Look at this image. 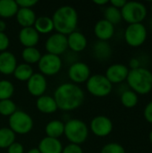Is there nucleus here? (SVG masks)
I'll list each match as a JSON object with an SVG mask.
<instances>
[{
  "label": "nucleus",
  "instance_id": "1",
  "mask_svg": "<svg viewBox=\"0 0 152 153\" xmlns=\"http://www.w3.org/2000/svg\"><path fill=\"white\" fill-rule=\"evenodd\" d=\"M84 92L80 86L73 82L60 84L54 92L58 109L72 111L79 108L84 101Z\"/></svg>",
  "mask_w": 152,
  "mask_h": 153
},
{
  "label": "nucleus",
  "instance_id": "2",
  "mask_svg": "<svg viewBox=\"0 0 152 153\" xmlns=\"http://www.w3.org/2000/svg\"><path fill=\"white\" fill-rule=\"evenodd\" d=\"M51 19L53 21L54 30L57 33L65 36L76 30L79 20L77 11L71 5L58 7Z\"/></svg>",
  "mask_w": 152,
  "mask_h": 153
},
{
  "label": "nucleus",
  "instance_id": "3",
  "mask_svg": "<svg viewBox=\"0 0 152 153\" xmlns=\"http://www.w3.org/2000/svg\"><path fill=\"white\" fill-rule=\"evenodd\" d=\"M126 82L130 90L136 94L146 95L152 91V73L145 67L130 70Z\"/></svg>",
  "mask_w": 152,
  "mask_h": 153
},
{
  "label": "nucleus",
  "instance_id": "4",
  "mask_svg": "<svg viewBox=\"0 0 152 153\" xmlns=\"http://www.w3.org/2000/svg\"><path fill=\"white\" fill-rule=\"evenodd\" d=\"M64 134L71 143L81 145L88 138L89 128L82 120L76 118L69 119L65 123Z\"/></svg>",
  "mask_w": 152,
  "mask_h": 153
},
{
  "label": "nucleus",
  "instance_id": "5",
  "mask_svg": "<svg viewBox=\"0 0 152 153\" xmlns=\"http://www.w3.org/2000/svg\"><path fill=\"white\" fill-rule=\"evenodd\" d=\"M148 11L145 4L137 1L126 2L125 6L121 9L122 19L128 24L142 23Z\"/></svg>",
  "mask_w": 152,
  "mask_h": 153
},
{
  "label": "nucleus",
  "instance_id": "6",
  "mask_svg": "<svg viewBox=\"0 0 152 153\" xmlns=\"http://www.w3.org/2000/svg\"><path fill=\"white\" fill-rule=\"evenodd\" d=\"M88 92L97 98H104L108 96L113 89V84L103 74H94L86 82Z\"/></svg>",
  "mask_w": 152,
  "mask_h": 153
},
{
  "label": "nucleus",
  "instance_id": "7",
  "mask_svg": "<svg viewBox=\"0 0 152 153\" xmlns=\"http://www.w3.org/2000/svg\"><path fill=\"white\" fill-rule=\"evenodd\" d=\"M9 128L16 134H26L33 128L31 117L22 110H16L9 117Z\"/></svg>",
  "mask_w": 152,
  "mask_h": 153
},
{
  "label": "nucleus",
  "instance_id": "8",
  "mask_svg": "<svg viewBox=\"0 0 152 153\" xmlns=\"http://www.w3.org/2000/svg\"><path fill=\"white\" fill-rule=\"evenodd\" d=\"M147 35V28L143 23H133L126 27L125 39L130 47L138 48L144 44L148 37Z\"/></svg>",
  "mask_w": 152,
  "mask_h": 153
},
{
  "label": "nucleus",
  "instance_id": "9",
  "mask_svg": "<svg viewBox=\"0 0 152 153\" xmlns=\"http://www.w3.org/2000/svg\"><path fill=\"white\" fill-rule=\"evenodd\" d=\"M62 65L63 63L60 56L47 53L41 56L38 63V67L40 74L44 76H53L60 72Z\"/></svg>",
  "mask_w": 152,
  "mask_h": 153
},
{
  "label": "nucleus",
  "instance_id": "10",
  "mask_svg": "<svg viewBox=\"0 0 152 153\" xmlns=\"http://www.w3.org/2000/svg\"><path fill=\"white\" fill-rule=\"evenodd\" d=\"M45 48L48 54L59 56L68 48L66 36L57 32L51 34L46 40Z\"/></svg>",
  "mask_w": 152,
  "mask_h": 153
},
{
  "label": "nucleus",
  "instance_id": "11",
  "mask_svg": "<svg viewBox=\"0 0 152 153\" xmlns=\"http://www.w3.org/2000/svg\"><path fill=\"white\" fill-rule=\"evenodd\" d=\"M90 129L98 137H106L113 131V123L106 116L99 115L93 117L90 124Z\"/></svg>",
  "mask_w": 152,
  "mask_h": 153
},
{
  "label": "nucleus",
  "instance_id": "12",
  "mask_svg": "<svg viewBox=\"0 0 152 153\" xmlns=\"http://www.w3.org/2000/svg\"><path fill=\"white\" fill-rule=\"evenodd\" d=\"M68 77L73 83H83L90 77V69L83 62H74L68 69Z\"/></svg>",
  "mask_w": 152,
  "mask_h": 153
},
{
  "label": "nucleus",
  "instance_id": "13",
  "mask_svg": "<svg viewBox=\"0 0 152 153\" xmlns=\"http://www.w3.org/2000/svg\"><path fill=\"white\" fill-rule=\"evenodd\" d=\"M47 88L46 77L40 73L33 74L32 76L27 81V90L29 93L34 97H40L44 95Z\"/></svg>",
  "mask_w": 152,
  "mask_h": 153
},
{
  "label": "nucleus",
  "instance_id": "14",
  "mask_svg": "<svg viewBox=\"0 0 152 153\" xmlns=\"http://www.w3.org/2000/svg\"><path fill=\"white\" fill-rule=\"evenodd\" d=\"M129 71V68L125 65L113 64L108 67L105 76L112 84H118L126 81Z\"/></svg>",
  "mask_w": 152,
  "mask_h": 153
},
{
  "label": "nucleus",
  "instance_id": "15",
  "mask_svg": "<svg viewBox=\"0 0 152 153\" xmlns=\"http://www.w3.org/2000/svg\"><path fill=\"white\" fill-rule=\"evenodd\" d=\"M94 34L99 40L108 41L115 34V25L105 19L99 20L94 26Z\"/></svg>",
  "mask_w": 152,
  "mask_h": 153
},
{
  "label": "nucleus",
  "instance_id": "16",
  "mask_svg": "<svg viewBox=\"0 0 152 153\" xmlns=\"http://www.w3.org/2000/svg\"><path fill=\"white\" fill-rule=\"evenodd\" d=\"M19 41L24 48H33L39 41V34L33 27L22 28L19 32Z\"/></svg>",
  "mask_w": 152,
  "mask_h": 153
},
{
  "label": "nucleus",
  "instance_id": "17",
  "mask_svg": "<svg viewBox=\"0 0 152 153\" xmlns=\"http://www.w3.org/2000/svg\"><path fill=\"white\" fill-rule=\"evenodd\" d=\"M17 66L15 56L9 51L0 53V73L4 75L13 74Z\"/></svg>",
  "mask_w": 152,
  "mask_h": 153
},
{
  "label": "nucleus",
  "instance_id": "18",
  "mask_svg": "<svg viewBox=\"0 0 152 153\" xmlns=\"http://www.w3.org/2000/svg\"><path fill=\"white\" fill-rule=\"evenodd\" d=\"M68 48L73 52H82L83 51L88 44L86 36L80 31H73L66 36Z\"/></svg>",
  "mask_w": 152,
  "mask_h": 153
},
{
  "label": "nucleus",
  "instance_id": "19",
  "mask_svg": "<svg viewBox=\"0 0 152 153\" xmlns=\"http://www.w3.org/2000/svg\"><path fill=\"white\" fill-rule=\"evenodd\" d=\"M38 149L40 153H62L63 145L58 139L46 136L39 142Z\"/></svg>",
  "mask_w": 152,
  "mask_h": 153
},
{
  "label": "nucleus",
  "instance_id": "20",
  "mask_svg": "<svg viewBox=\"0 0 152 153\" xmlns=\"http://www.w3.org/2000/svg\"><path fill=\"white\" fill-rule=\"evenodd\" d=\"M93 56L97 60L107 61L112 56V48L108 41L98 40L92 48Z\"/></svg>",
  "mask_w": 152,
  "mask_h": 153
},
{
  "label": "nucleus",
  "instance_id": "21",
  "mask_svg": "<svg viewBox=\"0 0 152 153\" xmlns=\"http://www.w3.org/2000/svg\"><path fill=\"white\" fill-rule=\"evenodd\" d=\"M16 20L22 28L33 27L37 19L35 12L30 8H19L16 13Z\"/></svg>",
  "mask_w": 152,
  "mask_h": 153
},
{
  "label": "nucleus",
  "instance_id": "22",
  "mask_svg": "<svg viewBox=\"0 0 152 153\" xmlns=\"http://www.w3.org/2000/svg\"><path fill=\"white\" fill-rule=\"evenodd\" d=\"M36 107L38 110L43 114H52L58 109L55 99L45 94L37 99Z\"/></svg>",
  "mask_w": 152,
  "mask_h": 153
},
{
  "label": "nucleus",
  "instance_id": "23",
  "mask_svg": "<svg viewBox=\"0 0 152 153\" xmlns=\"http://www.w3.org/2000/svg\"><path fill=\"white\" fill-rule=\"evenodd\" d=\"M45 133L47 137L59 139L62 135H64L65 123L60 120H51L47 124Z\"/></svg>",
  "mask_w": 152,
  "mask_h": 153
},
{
  "label": "nucleus",
  "instance_id": "24",
  "mask_svg": "<svg viewBox=\"0 0 152 153\" xmlns=\"http://www.w3.org/2000/svg\"><path fill=\"white\" fill-rule=\"evenodd\" d=\"M33 28L38 31L39 34H48L54 30V24L51 17L39 16L37 17Z\"/></svg>",
  "mask_w": 152,
  "mask_h": 153
},
{
  "label": "nucleus",
  "instance_id": "25",
  "mask_svg": "<svg viewBox=\"0 0 152 153\" xmlns=\"http://www.w3.org/2000/svg\"><path fill=\"white\" fill-rule=\"evenodd\" d=\"M19 6L14 0H0V17L11 18L16 15Z\"/></svg>",
  "mask_w": 152,
  "mask_h": 153
},
{
  "label": "nucleus",
  "instance_id": "26",
  "mask_svg": "<svg viewBox=\"0 0 152 153\" xmlns=\"http://www.w3.org/2000/svg\"><path fill=\"white\" fill-rule=\"evenodd\" d=\"M33 74L34 73H33V69L31 65L22 63V64L17 65L13 74L16 80L20 82H27L32 76Z\"/></svg>",
  "mask_w": 152,
  "mask_h": 153
},
{
  "label": "nucleus",
  "instance_id": "27",
  "mask_svg": "<svg viewBox=\"0 0 152 153\" xmlns=\"http://www.w3.org/2000/svg\"><path fill=\"white\" fill-rule=\"evenodd\" d=\"M41 56L42 55H41L40 51L38 48H36L35 47L24 48L22 52V57L24 63L28 64V65L38 64Z\"/></svg>",
  "mask_w": 152,
  "mask_h": 153
},
{
  "label": "nucleus",
  "instance_id": "28",
  "mask_svg": "<svg viewBox=\"0 0 152 153\" xmlns=\"http://www.w3.org/2000/svg\"><path fill=\"white\" fill-rule=\"evenodd\" d=\"M15 142V134L9 127L0 128V149H7Z\"/></svg>",
  "mask_w": 152,
  "mask_h": 153
},
{
  "label": "nucleus",
  "instance_id": "29",
  "mask_svg": "<svg viewBox=\"0 0 152 153\" xmlns=\"http://www.w3.org/2000/svg\"><path fill=\"white\" fill-rule=\"evenodd\" d=\"M120 100L124 107L127 108H132L138 104L139 98H138V94H136L132 90H126L122 92Z\"/></svg>",
  "mask_w": 152,
  "mask_h": 153
},
{
  "label": "nucleus",
  "instance_id": "30",
  "mask_svg": "<svg viewBox=\"0 0 152 153\" xmlns=\"http://www.w3.org/2000/svg\"><path fill=\"white\" fill-rule=\"evenodd\" d=\"M104 19L112 23L113 25L118 24L121 22L122 19V14H121V10L117 9L112 5L108 6L105 11H104Z\"/></svg>",
  "mask_w": 152,
  "mask_h": 153
},
{
  "label": "nucleus",
  "instance_id": "31",
  "mask_svg": "<svg viewBox=\"0 0 152 153\" xmlns=\"http://www.w3.org/2000/svg\"><path fill=\"white\" fill-rule=\"evenodd\" d=\"M14 93V86L8 80L0 81V100H10Z\"/></svg>",
  "mask_w": 152,
  "mask_h": 153
},
{
  "label": "nucleus",
  "instance_id": "32",
  "mask_svg": "<svg viewBox=\"0 0 152 153\" xmlns=\"http://www.w3.org/2000/svg\"><path fill=\"white\" fill-rule=\"evenodd\" d=\"M16 110V105L11 99L0 100V115L4 117H10Z\"/></svg>",
  "mask_w": 152,
  "mask_h": 153
},
{
  "label": "nucleus",
  "instance_id": "33",
  "mask_svg": "<svg viewBox=\"0 0 152 153\" xmlns=\"http://www.w3.org/2000/svg\"><path fill=\"white\" fill-rule=\"evenodd\" d=\"M100 153H126L125 148L117 143H109L103 146Z\"/></svg>",
  "mask_w": 152,
  "mask_h": 153
},
{
  "label": "nucleus",
  "instance_id": "34",
  "mask_svg": "<svg viewBox=\"0 0 152 153\" xmlns=\"http://www.w3.org/2000/svg\"><path fill=\"white\" fill-rule=\"evenodd\" d=\"M10 45V39L4 32H0V53L6 51Z\"/></svg>",
  "mask_w": 152,
  "mask_h": 153
},
{
  "label": "nucleus",
  "instance_id": "35",
  "mask_svg": "<svg viewBox=\"0 0 152 153\" xmlns=\"http://www.w3.org/2000/svg\"><path fill=\"white\" fill-rule=\"evenodd\" d=\"M62 153H83V152L80 145L70 143L66 145L65 148H63Z\"/></svg>",
  "mask_w": 152,
  "mask_h": 153
},
{
  "label": "nucleus",
  "instance_id": "36",
  "mask_svg": "<svg viewBox=\"0 0 152 153\" xmlns=\"http://www.w3.org/2000/svg\"><path fill=\"white\" fill-rule=\"evenodd\" d=\"M19 8H30L38 4L37 0H16L15 1Z\"/></svg>",
  "mask_w": 152,
  "mask_h": 153
},
{
  "label": "nucleus",
  "instance_id": "37",
  "mask_svg": "<svg viewBox=\"0 0 152 153\" xmlns=\"http://www.w3.org/2000/svg\"><path fill=\"white\" fill-rule=\"evenodd\" d=\"M24 148L20 143L14 142L7 148V153H23Z\"/></svg>",
  "mask_w": 152,
  "mask_h": 153
},
{
  "label": "nucleus",
  "instance_id": "38",
  "mask_svg": "<svg viewBox=\"0 0 152 153\" xmlns=\"http://www.w3.org/2000/svg\"><path fill=\"white\" fill-rule=\"evenodd\" d=\"M143 116L148 123L152 124V100L145 106V108L143 110Z\"/></svg>",
  "mask_w": 152,
  "mask_h": 153
},
{
  "label": "nucleus",
  "instance_id": "39",
  "mask_svg": "<svg viewBox=\"0 0 152 153\" xmlns=\"http://www.w3.org/2000/svg\"><path fill=\"white\" fill-rule=\"evenodd\" d=\"M126 2L127 1H125V0H111V1H109L110 5H112L117 9H120V10L125 6Z\"/></svg>",
  "mask_w": 152,
  "mask_h": 153
},
{
  "label": "nucleus",
  "instance_id": "40",
  "mask_svg": "<svg viewBox=\"0 0 152 153\" xmlns=\"http://www.w3.org/2000/svg\"><path fill=\"white\" fill-rule=\"evenodd\" d=\"M129 66L131 68V70H134V69H138L141 67V62L138 58L136 57H133L130 62H129Z\"/></svg>",
  "mask_w": 152,
  "mask_h": 153
},
{
  "label": "nucleus",
  "instance_id": "41",
  "mask_svg": "<svg viewBox=\"0 0 152 153\" xmlns=\"http://www.w3.org/2000/svg\"><path fill=\"white\" fill-rule=\"evenodd\" d=\"M93 3L96 4H98V5L102 6V5H105V4H108L109 1H108V0H94Z\"/></svg>",
  "mask_w": 152,
  "mask_h": 153
},
{
  "label": "nucleus",
  "instance_id": "42",
  "mask_svg": "<svg viewBox=\"0 0 152 153\" xmlns=\"http://www.w3.org/2000/svg\"><path fill=\"white\" fill-rule=\"evenodd\" d=\"M6 30V23L4 21L0 20V32H4V30Z\"/></svg>",
  "mask_w": 152,
  "mask_h": 153
},
{
  "label": "nucleus",
  "instance_id": "43",
  "mask_svg": "<svg viewBox=\"0 0 152 153\" xmlns=\"http://www.w3.org/2000/svg\"><path fill=\"white\" fill-rule=\"evenodd\" d=\"M27 153H40V152L39 151L38 148H32V149H30V151H28V152Z\"/></svg>",
  "mask_w": 152,
  "mask_h": 153
},
{
  "label": "nucleus",
  "instance_id": "44",
  "mask_svg": "<svg viewBox=\"0 0 152 153\" xmlns=\"http://www.w3.org/2000/svg\"><path fill=\"white\" fill-rule=\"evenodd\" d=\"M149 139H150V142L151 143V144H152V130L151 131L150 134H149Z\"/></svg>",
  "mask_w": 152,
  "mask_h": 153
},
{
  "label": "nucleus",
  "instance_id": "45",
  "mask_svg": "<svg viewBox=\"0 0 152 153\" xmlns=\"http://www.w3.org/2000/svg\"><path fill=\"white\" fill-rule=\"evenodd\" d=\"M150 24H151V27L152 29V18L151 19V22H150Z\"/></svg>",
  "mask_w": 152,
  "mask_h": 153
},
{
  "label": "nucleus",
  "instance_id": "46",
  "mask_svg": "<svg viewBox=\"0 0 152 153\" xmlns=\"http://www.w3.org/2000/svg\"><path fill=\"white\" fill-rule=\"evenodd\" d=\"M151 11H152V4H151Z\"/></svg>",
  "mask_w": 152,
  "mask_h": 153
}]
</instances>
